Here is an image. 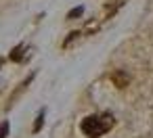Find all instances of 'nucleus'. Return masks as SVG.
Instances as JSON below:
<instances>
[{
	"label": "nucleus",
	"mask_w": 153,
	"mask_h": 138,
	"mask_svg": "<svg viewBox=\"0 0 153 138\" xmlns=\"http://www.w3.org/2000/svg\"><path fill=\"white\" fill-rule=\"evenodd\" d=\"M113 128V117L109 113H99V115H90L82 121V132L88 138H99L105 132H109Z\"/></svg>",
	"instance_id": "1"
},
{
	"label": "nucleus",
	"mask_w": 153,
	"mask_h": 138,
	"mask_svg": "<svg viewBox=\"0 0 153 138\" xmlns=\"http://www.w3.org/2000/svg\"><path fill=\"white\" fill-rule=\"evenodd\" d=\"M113 82H115L120 88H124V86L128 84V77H126L124 73H113Z\"/></svg>",
	"instance_id": "2"
}]
</instances>
